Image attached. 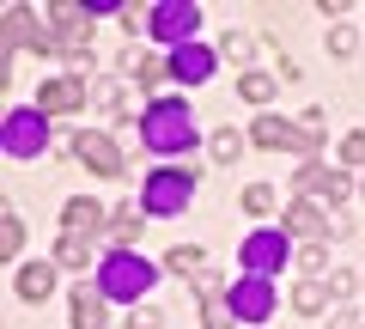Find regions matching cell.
Returning <instances> with one entry per match:
<instances>
[{
	"label": "cell",
	"instance_id": "cell-1",
	"mask_svg": "<svg viewBox=\"0 0 365 329\" xmlns=\"http://www.w3.org/2000/svg\"><path fill=\"white\" fill-rule=\"evenodd\" d=\"M140 141L153 153H182V146L195 141V122H189V104L182 98H153L140 116Z\"/></svg>",
	"mask_w": 365,
	"mask_h": 329
},
{
	"label": "cell",
	"instance_id": "cell-2",
	"mask_svg": "<svg viewBox=\"0 0 365 329\" xmlns=\"http://www.w3.org/2000/svg\"><path fill=\"white\" fill-rule=\"evenodd\" d=\"M146 287H153V268L134 250H110L104 256V268H98V293H104V299H140Z\"/></svg>",
	"mask_w": 365,
	"mask_h": 329
},
{
	"label": "cell",
	"instance_id": "cell-3",
	"mask_svg": "<svg viewBox=\"0 0 365 329\" xmlns=\"http://www.w3.org/2000/svg\"><path fill=\"white\" fill-rule=\"evenodd\" d=\"M317 116L311 122H280V116H262V122H250V141L262 146V153H311L317 146Z\"/></svg>",
	"mask_w": 365,
	"mask_h": 329
},
{
	"label": "cell",
	"instance_id": "cell-4",
	"mask_svg": "<svg viewBox=\"0 0 365 329\" xmlns=\"http://www.w3.org/2000/svg\"><path fill=\"white\" fill-rule=\"evenodd\" d=\"M189 196H195V177H189V171H170V165H165V171L146 177L140 208H146V213H182V208H189Z\"/></svg>",
	"mask_w": 365,
	"mask_h": 329
},
{
	"label": "cell",
	"instance_id": "cell-5",
	"mask_svg": "<svg viewBox=\"0 0 365 329\" xmlns=\"http://www.w3.org/2000/svg\"><path fill=\"white\" fill-rule=\"evenodd\" d=\"M232 317H237V323H268V317H274V287H268V275L232 280Z\"/></svg>",
	"mask_w": 365,
	"mask_h": 329
},
{
	"label": "cell",
	"instance_id": "cell-6",
	"mask_svg": "<svg viewBox=\"0 0 365 329\" xmlns=\"http://www.w3.org/2000/svg\"><path fill=\"white\" fill-rule=\"evenodd\" d=\"M195 25H201V13L189 6V0H158V6H153V25H146V31L182 49V43H195Z\"/></svg>",
	"mask_w": 365,
	"mask_h": 329
},
{
	"label": "cell",
	"instance_id": "cell-7",
	"mask_svg": "<svg viewBox=\"0 0 365 329\" xmlns=\"http://www.w3.org/2000/svg\"><path fill=\"white\" fill-rule=\"evenodd\" d=\"M43 146H49V122H43V110H13V116H6V153H13V158H37Z\"/></svg>",
	"mask_w": 365,
	"mask_h": 329
},
{
	"label": "cell",
	"instance_id": "cell-8",
	"mask_svg": "<svg viewBox=\"0 0 365 329\" xmlns=\"http://www.w3.org/2000/svg\"><path fill=\"white\" fill-rule=\"evenodd\" d=\"M237 256H244V275H274L287 263V232H250Z\"/></svg>",
	"mask_w": 365,
	"mask_h": 329
},
{
	"label": "cell",
	"instance_id": "cell-9",
	"mask_svg": "<svg viewBox=\"0 0 365 329\" xmlns=\"http://www.w3.org/2000/svg\"><path fill=\"white\" fill-rule=\"evenodd\" d=\"M73 153L86 158V165H91V171H98V177H122V146L110 141L104 128H79V141H73Z\"/></svg>",
	"mask_w": 365,
	"mask_h": 329
},
{
	"label": "cell",
	"instance_id": "cell-10",
	"mask_svg": "<svg viewBox=\"0 0 365 329\" xmlns=\"http://www.w3.org/2000/svg\"><path fill=\"white\" fill-rule=\"evenodd\" d=\"M79 104H86V79H79V74L43 79V92H37V110H43V116H61V110H79Z\"/></svg>",
	"mask_w": 365,
	"mask_h": 329
},
{
	"label": "cell",
	"instance_id": "cell-11",
	"mask_svg": "<svg viewBox=\"0 0 365 329\" xmlns=\"http://www.w3.org/2000/svg\"><path fill=\"white\" fill-rule=\"evenodd\" d=\"M61 220H67V238H86V244H91V232L104 226V208H98L91 196H73V201H67V213H61Z\"/></svg>",
	"mask_w": 365,
	"mask_h": 329
},
{
	"label": "cell",
	"instance_id": "cell-12",
	"mask_svg": "<svg viewBox=\"0 0 365 329\" xmlns=\"http://www.w3.org/2000/svg\"><path fill=\"white\" fill-rule=\"evenodd\" d=\"M170 74H177V79H213V49H201V43H182V49L170 55Z\"/></svg>",
	"mask_w": 365,
	"mask_h": 329
},
{
	"label": "cell",
	"instance_id": "cell-13",
	"mask_svg": "<svg viewBox=\"0 0 365 329\" xmlns=\"http://www.w3.org/2000/svg\"><path fill=\"white\" fill-rule=\"evenodd\" d=\"M49 293H55V268H49V263H25V268H19V299L43 305Z\"/></svg>",
	"mask_w": 365,
	"mask_h": 329
},
{
	"label": "cell",
	"instance_id": "cell-14",
	"mask_svg": "<svg viewBox=\"0 0 365 329\" xmlns=\"http://www.w3.org/2000/svg\"><path fill=\"white\" fill-rule=\"evenodd\" d=\"M287 232L292 238H317V232H329V220H323L317 201H292V208H287Z\"/></svg>",
	"mask_w": 365,
	"mask_h": 329
},
{
	"label": "cell",
	"instance_id": "cell-15",
	"mask_svg": "<svg viewBox=\"0 0 365 329\" xmlns=\"http://www.w3.org/2000/svg\"><path fill=\"white\" fill-rule=\"evenodd\" d=\"M73 329H104V293L79 287L73 293Z\"/></svg>",
	"mask_w": 365,
	"mask_h": 329
},
{
	"label": "cell",
	"instance_id": "cell-16",
	"mask_svg": "<svg viewBox=\"0 0 365 329\" xmlns=\"http://www.w3.org/2000/svg\"><path fill=\"white\" fill-rule=\"evenodd\" d=\"M110 232H116V244H134V238L146 232V208H134V201L116 208V213H110Z\"/></svg>",
	"mask_w": 365,
	"mask_h": 329
},
{
	"label": "cell",
	"instance_id": "cell-17",
	"mask_svg": "<svg viewBox=\"0 0 365 329\" xmlns=\"http://www.w3.org/2000/svg\"><path fill=\"white\" fill-rule=\"evenodd\" d=\"M329 305V293H323V280H299L292 287V311H304V317H317Z\"/></svg>",
	"mask_w": 365,
	"mask_h": 329
},
{
	"label": "cell",
	"instance_id": "cell-18",
	"mask_svg": "<svg viewBox=\"0 0 365 329\" xmlns=\"http://www.w3.org/2000/svg\"><path fill=\"white\" fill-rule=\"evenodd\" d=\"M55 263H61V268H86L91 263V244H86V238H61V244H55Z\"/></svg>",
	"mask_w": 365,
	"mask_h": 329
},
{
	"label": "cell",
	"instance_id": "cell-19",
	"mask_svg": "<svg viewBox=\"0 0 365 329\" xmlns=\"http://www.w3.org/2000/svg\"><path fill=\"white\" fill-rule=\"evenodd\" d=\"M237 92H244L250 104H268V98H274V74H244V79H237Z\"/></svg>",
	"mask_w": 365,
	"mask_h": 329
},
{
	"label": "cell",
	"instance_id": "cell-20",
	"mask_svg": "<svg viewBox=\"0 0 365 329\" xmlns=\"http://www.w3.org/2000/svg\"><path fill=\"white\" fill-rule=\"evenodd\" d=\"M19 244H25V220L6 213V220H0V256H19Z\"/></svg>",
	"mask_w": 365,
	"mask_h": 329
},
{
	"label": "cell",
	"instance_id": "cell-21",
	"mask_svg": "<svg viewBox=\"0 0 365 329\" xmlns=\"http://www.w3.org/2000/svg\"><path fill=\"white\" fill-rule=\"evenodd\" d=\"M329 49H335L341 61H347V55L359 49V31H353V25H335V31H329Z\"/></svg>",
	"mask_w": 365,
	"mask_h": 329
},
{
	"label": "cell",
	"instance_id": "cell-22",
	"mask_svg": "<svg viewBox=\"0 0 365 329\" xmlns=\"http://www.w3.org/2000/svg\"><path fill=\"white\" fill-rule=\"evenodd\" d=\"M201 263H207V256H201V250H182V244H177V250L165 256V268H177V275H195Z\"/></svg>",
	"mask_w": 365,
	"mask_h": 329
},
{
	"label": "cell",
	"instance_id": "cell-23",
	"mask_svg": "<svg viewBox=\"0 0 365 329\" xmlns=\"http://www.w3.org/2000/svg\"><path fill=\"white\" fill-rule=\"evenodd\" d=\"M237 153H244V134H232V128H225V134H213V158H225V165H232Z\"/></svg>",
	"mask_w": 365,
	"mask_h": 329
},
{
	"label": "cell",
	"instance_id": "cell-24",
	"mask_svg": "<svg viewBox=\"0 0 365 329\" xmlns=\"http://www.w3.org/2000/svg\"><path fill=\"white\" fill-rule=\"evenodd\" d=\"M317 196H323L329 208H341V201H347V177H341V171H329V177H323V189H317Z\"/></svg>",
	"mask_w": 365,
	"mask_h": 329
},
{
	"label": "cell",
	"instance_id": "cell-25",
	"mask_svg": "<svg viewBox=\"0 0 365 329\" xmlns=\"http://www.w3.org/2000/svg\"><path fill=\"white\" fill-rule=\"evenodd\" d=\"M244 208H250V213H268V208H274V189H268V183H250V189H244Z\"/></svg>",
	"mask_w": 365,
	"mask_h": 329
},
{
	"label": "cell",
	"instance_id": "cell-26",
	"mask_svg": "<svg viewBox=\"0 0 365 329\" xmlns=\"http://www.w3.org/2000/svg\"><path fill=\"white\" fill-rule=\"evenodd\" d=\"M134 74H140V86L153 92L158 79H165V61H158V55H140V67H134Z\"/></svg>",
	"mask_w": 365,
	"mask_h": 329
},
{
	"label": "cell",
	"instance_id": "cell-27",
	"mask_svg": "<svg viewBox=\"0 0 365 329\" xmlns=\"http://www.w3.org/2000/svg\"><path fill=\"white\" fill-rule=\"evenodd\" d=\"M341 158H347V165H365V134H347V141H341Z\"/></svg>",
	"mask_w": 365,
	"mask_h": 329
},
{
	"label": "cell",
	"instance_id": "cell-28",
	"mask_svg": "<svg viewBox=\"0 0 365 329\" xmlns=\"http://www.w3.org/2000/svg\"><path fill=\"white\" fill-rule=\"evenodd\" d=\"M323 177H329V171H323V165H304V171H299V177H292V183H299V189H323Z\"/></svg>",
	"mask_w": 365,
	"mask_h": 329
},
{
	"label": "cell",
	"instance_id": "cell-29",
	"mask_svg": "<svg viewBox=\"0 0 365 329\" xmlns=\"http://www.w3.org/2000/svg\"><path fill=\"white\" fill-rule=\"evenodd\" d=\"M250 49H256L250 37H225V55H232V61H250Z\"/></svg>",
	"mask_w": 365,
	"mask_h": 329
},
{
	"label": "cell",
	"instance_id": "cell-30",
	"mask_svg": "<svg viewBox=\"0 0 365 329\" xmlns=\"http://www.w3.org/2000/svg\"><path fill=\"white\" fill-rule=\"evenodd\" d=\"M207 329H232V323H225V305L213 299V293H207Z\"/></svg>",
	"mask_w": 365,
	"mask_h": 329
},
{
	"label": "cell",
	"instance_id": "cell-31",
	"mask_svg": "<svg viewBox=\"0 0 365 329\" xmlns=\"http://www.w3.org/2000/svg\"><path fill=\"white\" fill-rule=\"evenodd\" d=\"M299 263H304V268H311V275H323V268H329V256H323V250H317V244H311V250H304V256H299Z\"/></svg>",
	"mask_w": 365,
	"mask_h": 329
},
{
	"label": "cell",
	"instance_id": "cell-32",
	"mask_svg": "<svg viewBox=\"0 0 365 329\" xmlns=\"http://www.w3.org/2000/svg\"><path fill=\"white\" fill-rule=\"evenodd\" d=\"M128 329H158V317H153V311H134V317H128Z\"/></svg>",
	"mask_w": 365,
	"mask_h": 329
}]
</instances>
